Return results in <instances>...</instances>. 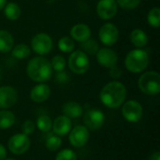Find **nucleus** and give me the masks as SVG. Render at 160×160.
I'll return each instance as SVG.
<instances>
[{"instance_id":"4","label":"nucleus","mask_w":160,"mask_h":160,"mask_svg":"<svg viewBox=\"0 0 160 160\" xmlns=\"http://www.w3.org/2000/svg\"><path fill=\"white\" fill-rule=\"evenodd\" d=\"M140 90L148 96H156L160 92V75L157 71H146L138 81Z\"/></svg>"},{"instance_id":"13","label":"nucleus","mask_w":160,"mask_h":160,"mask_svg":"<svg viewBox=\"0 0 160 160\" xmlns=\"http://www.w3.org/2000/svg\"><path fill=\"white\" fill-rule=\"evenodd\" d=\"M69 142L73 147L81 148L84 146L89 141V131L84 126H76L71 131H69Z\"/></svg>"},{"instance_id":"36","label":"nucleus","mask_w":160,"mask_h":160,"mask_svg":"<svg viewBox=\"0 0 160 160\" xmlns=\"http://www.w3.org/2000/svg\"><path fill=\"white\" fill-rule=\"evenodd\" d=\"M6 4H7V0H0V10H2L4 8Z\"/></svg>"},{"instance_id":"1","label":"nucleus","mask_w":160,"mask_h":160,"mask_svg":"<svg viewBox=\"0 0 160 160\" xmlns=\"http://www.w3.org/2000/svg\"><path fill=\"white\" fill-rule=\"evenodd\" d=\"M127 98L126 86L118 81H112L103 86L99 93V98L104 106L117 109L123 105Z\"/></svg>"},{"instance_id":"29","label":"nucleus","mask_w":160,"mask_h":160,"mask_svg":"<svg viewBox=\"0 0 160 160\" xmlns=\"http://www.w3.org/2000/svg\"><path fill=\"white\" fill-rule=\"evenodd\" d=\"M46 148L50 151H56L62 145V140L57 135H50L46 141Z\"/></svg>"},{"instance_id":"25","label":"nucleus","mask_w":160,"mask_h":160,"mask_svg":"<svg viewBox=\"0 0 160 160\" xmlns=\"http://www.w3.org/2000/svg\"><path fill=\"white\" fill-rule=\"evenodd\" d=\"M58 48L61 52L65 53H69L74 51L75 42L70 37L65 36V37H62L58 40Z\"/></svg>"},{"instance_id":"11","label":"nucleus","mask_w":160,"mask_h":160,"mask_svg":"<svg viewBox=\"0 0 160 160\" xmlns=\"http://www.w3.org/2000/svg\"><path fill=\"white\" fill-rule=\"evenodd\" d=\"M117 11L118 6L115 0H99L97 4V14L102 20L112 19Z\"/></svg>"},{"instance_id":"20","label":"nucleus","mask_w":160,"mask_h":160,"mask_svg":"<svg viewBox=\"0 0 160 160\" xmlns=\"http://www.w3.org/2000/svg\"><path fill=\"white\" fill-rule=\"evenodd\" d=\"M14 45L12 35L7 30H0V52L8 53L11 51Z\"/></svg>"},{"instance_id":"12","label":"nucleus","mask_w":160,"mask_h":160,"mask_svg":"<svg viewBox=\"0 0 160 160\" xmlns=\"http://www.w3.org/2000/svg\"><path fill=\"white\" fill-rule=\"evenodd\" d=\"M98 63L106 68H111L114 66H117L118 63V54L115 51L111 48H101L98 51L97 54Z\"/></svg>"},{"instance_id":"31","label":"nucleus","mask_w":160,"mask_h":160,"mask_svg":"<svg viewBox=\"0 0 160 160\" xmlns=\"http://www.w3.org/2000/svg\"><path fill=\"white\" fill-rule=\"evenodd\" d=\"M55 160H77V155L73 150L64 149L56 155Z\"/></svg>"},{"instance_id":"18","label":"nucleus","mask_w":160,"mask_h":160,"mask_svg":"<svg viewBox=\"0 0 160 160\" xmlns=\"http://www.w3.org/2000/svg\"><path fill=\"white\" fill-rule=\"evenodd\" d=\"M130 41L131 43L138 49H142L148 43V36L147 34L140 28H136L132 30L130 33Z\"/></svg>"},{"instance_id":"15","label":"nucleus","mask_w":160,"mask_h":160,"mask_svg":"<svg viewBox=\"0 0 160 160\" xmlns=\"http://www.w3.org/2000/svg\"><path fill=\"white\" fill-rule=\"evenodd\" d=\"M51 95V88L46 83L40 82L35 85L30 91V98L36 103H41L46 101Z\"/></svg>"},{"instance_id":"37","label":"nucleus","mask_w":160,"mask_h":160,"mask_svg":"<svg viewBox=\"0 0 160 160\" xmlns=\"http://www.w3.org/2000/svg\"><path fill=\"white\" fill-rule=\"evenodd\" d=\"M4 160H16V159H13V158H5Z\"/></svg>"},{"instance_id":"7","label":"nucleus","mask_w":160,"mask_h":160,"mask_svg":"<svg viewBox=\"0 0 160 160\" xmlns=\"http://www.w3.org/2000/svg\"><path fill=\"white\" fill-rule=\"evenodd\" d=\"M98 38L103 45L112 47L118 41L119 30L114 23L106 22L100 27L98 31Z\"/></svg>"},{"instance_id":"38","label":"nucleus","mask_w":160,"mask_h":160,"mask_svg":"<svg viewBox=\"0 0 160 160\" xmlns=\"http://www.w3.org/2000/svg\"><path fill=\"white\" fill-rule=\"evenodd\" d=\"M0 79H1V70H0Z\"/></svg>"},{"instance_id":"8","label":"nucleus","mask_w":160,"mask_h":160,"mask_svg":"<svg viewBox=\"0 0 160 160\" xmlns=\"http://www.w3.org/2000/svg\"><path fill=\"white\" fill-rule=\"evenodd\" d=\"M122 114L127 121L130 123H136L142 119L143 109L140 102L131 99L124 103L122 107Z\"/></svg>"},{"instance_id":"34","label":"nucleus","mask_w":160,"mask_h":160,"mask_svg":"<svg viewBox=\"0 0 160 160\" xmlns=\"http://www.w3.org/2000/svg\"><path fill=\"white\" fill-rule=\"evenodd\" d=\"M7 157V150L3 144L0 143V160H4Z\"/></svg>"},{"instance_id":"17","label":"nucleus","mask_w":160,"mask_h":160,"mask_svg":"<svg viewBox=\"0 0 160 160\" xmlns=\"http://www.w3.org/2000/svg\"><path fill=\"white\" fill-rule=\"evenodd\" d=\"M71 120L65 116V115H61L58 116L52 123V130L54 132L55 135L61 137V136H65L67 135L70 129H71Z\"/></svg>"},{"instance_id":"28","label":"nucleus","mask_w":160,"mask_h":160,"mask_svg":"<svg viewBox=\"0 0 160 160\" xmlns=\"http://www.w3.org/2000/svg\"><path fill=\"white\" fill-rule=\"evenodd\" d=\"M50 63H51L52 70H55L57 72L64 71V69L66 68V65H67L66 59L60 54H57V55L53 56Z\"/></svg>"},{"instance_id":"14","label":"nucleus","mask_w":160,"mask_h":160,"mask_svg":"<svg viewBox=\"0 0 160 160\" xmlns=\"http://www.w3.org/2000/svg\"><path fill=\"white\" fill-rule=\"evenodd\" d=\"M18 100V93L9 85L0 87V109H8L15 105Z\"/></svg>"},{"instance_id":"16","label":"nucleus","mask_w":160,"mask_h":160,"mask_svg":"<svg viewBox=\"0 0 160 160\" xmlns=\"http://www.w3.org/2000/svg\"><path fill=\"white\" fill-rule=\"evenodd\" d=\"M91 29L87 24L77 23L70 29V38L78 42H83L91 38Z\"/></svg>"},{"instance_id":"19","label":"nucleus","mask_w":160,"mask_h":160,"mask_svg":"<svg viewBox=\"0 0 160 160\" xmlns=\"http://www.w3.org/2000/svg\"><path fill=\"white\" fill-rule=\"evenodd\" d=\"M65 116L71 118H78L83 114V108L75 101H68L67 102L62 109Z\"/></svg>"},{"instance_id":"9","label":"nucleus","mask_w":160,"mask_h":160,"mask_svg":"<svg viewBox=\"0 0 160 160\" xmlns=\"http://www.w3.org/2000/svg\"><path fill=\"white\" fill-rule=\"evenodd\" d=\"M30 139L27 135L23 133L15 134L12 136L8 142V150L16 156H20L24 154L30 147Z\"/></svg>"},{"instance_id":"3","label":"nucleus","mask_w":160,"mask_h":160,"mask_svg":"<svg viewBox=\"0 0 160 160\" xmlns=\"http://www.w3.org/2000/svg\"><path fill=\"white\" fill-rule=\"evenodd\" d=\"M150 63V57L146 51L135 49L130 51L125 59L126 68L131 73H141L144 71Z\"/></svg>"},{"instance_id":"10","label":"nucleus","mask_w":160,"mask_h":160,"mask_svg":"<svg viewBox=\"0 0 160 160\" xmlns=\"http://www.w3.org/2000/svg\"><path fill=\"white\" fill-rule=\"evenodd\" d=\"M83 123L86 128L98 130L105 123V115L98 109H90L83 114Z\"/></svg>"},{"instance_id":"5","label":"nucleus","mask_w":160,"mask_h":160,"mask_svg":"<svg viewBox=\"0 0 160 160\" xmlns=\"http://www.w3.org/2000/svg\"><path fill=\"white\" fill-rule=\"evenodd\" d=\"M68 66L73 73L82 75L89 69L90 60L85 52L81 50H77L70 52L68 60Z\"/></svg>"},{"instance_id":"2","label":"nucleus","mask_w":160,"mask_h":160,"mask_svg":"<svg viewBox=\"0 0 160 160\" xmlns=\"http://www.w3.org/2000/svg\"><path fill=\"white\" fill-rule=\"evenodd\" d=\"M28 77L36 82H45L49 81L52 75V68L50 61L44 56H37L32 58L26 67Z\"/></svg>"},{"instance_id":"33","label":"nucleus","mask_w":160,"mask_h":160,"mask_svg":"<svg viewBox=\"0 0 160 160\" xmlns=\"http://www.w3.org/2000/svg\"><path fill=\"white\" fill-rule=\"evenodd\" d=\"M122 74H123L122 70L117 66H114V67L110 68V76L114 80H117V79L121 78Z\"/></svg>"},{"instance_id":"30","label":"nucleus","mask_w":160,"mask_h":160,"mask_svg":"<svg viewBox=\"0 0 160 160\" xmlns=\"http://www.w3.org/2000/svg\"><path fill=\"white\" fill-rule=\"evenodd\" d=\"M117 6L126 10H132L139 7L142 0H115Z\"/></svg>"},{"instance_id":"6","label":"nucleus","mask_w":160,"mask_h":160,"mask_svg":"<svg viewBox=\"0 0 160 160\" xmlns=\"http://www.w3.org/2000/svg\"><path fill=\"white\" fill-rule=\"evenodd\" d=\"M53 48V41L50 35L46 33H38L31 39V49L39 56L46 55L51 52Z\"/></svg>"},{"instance_id":"23","label":"nucleus","mask_w":160,"mask_h":160,"mask_svg":"<svg viewBox=\"0 0 160 160\" xmlns=\"http://www.w3.org/2000/svg\"><path fill=\"white\" fill-rule=\"evenodd\" d=\"M31 53V49L28 45L24 43H19L11 49V54L16 59L27 58Z\"/></svg>"},{"instance_id":"22","label":"nucleus","mask_w":160,"mask_h":160,"mask_svg":"<svg viewBox=\"0 0 160 160\" xmlns=\"http://www.w3.org/2000/svg\"><path fill=\"white\" fill-rule=\"evenodd\" d=\"M15 115L12 112L3 110L0 111V129H7L15 123Z\"/></svg>"},{"instance_id":"24","label":"nucleus","mask_w":160,"mask_h":160,"mask_svg":"<svg viewBox=\"0 0 160 160\" xmlns=\"http://www.w3.org/2000/svg\"><path fill=\"white\" fill-rule=\"evenodd\" d=\"M80 47H81V51L85 52L87 55L88 54L89 55H96L98 51L100 49L98 41L95 39H92V38H88L87 40L81 42Z\"/></svg>"},{"instance_id":"26","label":"nucleus","mask_w":160,"mask_h":160,"mask_svg":"<svg viewBox=\"0 0 160 160\" xmlns=\"http://www.w3.org/2000/svg\"><path fill=\"white\" fill-rule=\"evenodd\" d=\"M147 22L150 26L158 28L160 25V8L156 7L149 10L147 14Z\"/></svg>"},{"instance_id":"21","label":"nucleus","mask_w":160,"mask_h":160,"mask_svg":"<svg viewBox=\"0 0 160 160\" xmlns=\"http://www.w3.org/2000/svg\"><path fill=\"white\" fill-rule=\"evenodd\" d=\"M3 9H4V14H5L6 18L9 21L18 20L21 16V13H22L20 6L14 2L7 3Z\"/></svg>"},{"instance_id":"35","label":"nucleus","mask_w":160,"mask_h":160,"mask_svg":"<svg viewBox=\"0 0 160 160\" xmlns=\"http://www.w3.org/2000/svg\"><path fill=\"white\" fill-rule=\"evenodd\" d=\"M148 160H160V152H155V153H153L151 156H150V158H149V159Z\"/></svg>"},{"instance_id":"27","label":"nucleus","mask_w":160,"mask_h":160,"mask_svg":"<svg viewBox=\"0 0 160 160\" xmlns=\"http://www.w3.org/2000/svg\"><path fill=\"white\" fill-rule=\"evenodd\" d=\"M52 122L47 115H40L37 120V127L42 132H48L52 128Z\"/></svg>"},{"instance_id":"32","label":"nucleus","mask_w":160,"mask_h":160,"mask_svg":"<svg viewBox=\"0 0 160 160\" xmlns=\"http://www.w3.org/2000/svg\"><path fill=\"white\" fill-rule=\"evenodd\" d=\"M34 130H35V124L31 120L25 121L22 124V133L25 134V135H27V136L30 135V134H32L34 132Z\"/></svg>"}]
</instances>
